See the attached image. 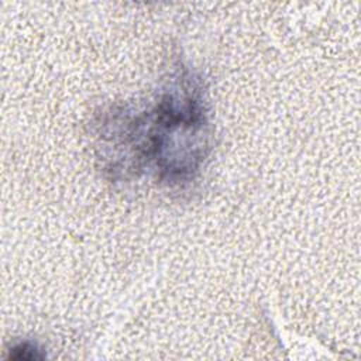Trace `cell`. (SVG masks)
<instances>
[{
	"mask_svg": "<svg viewBox=\"0 0 361 361\" xmlns=\"http://www.w3.org/2000/svg\"><path fill=\"white\" fill-rule=\"evenodd\" d=\"M45 357V354L41 351V348L30 341H21L14 344L10 348V354L8 358L11 360H42Z\"/></svg>",
	"mask_w": 361,
	"mask_h": 361,
	"instance_id": "2",
	"label": "cell"
},
{
	"mask_svg": "<svg viewBox=\"0 0 361 361\" xmlns=\"http://www.w3.org/2000/svg\"><path fill=\"white\" fill-rule=\"evenodd\" d=\"M148 164L159 178L179 183L190 179L209 151V120L202 93L189 76L169 86L157 104L144 111Z\"/></svg>",
	"mask_w": 361,
	"mask_h": 361,
	"instance_id": "1",
	"label": "cell"
}]
</instances>
